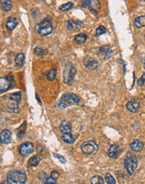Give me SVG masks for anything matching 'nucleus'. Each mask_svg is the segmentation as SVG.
I'll return each instance as SVG.
<instances>
[{
  "mask_svg": "<svg viewBox=\"0 0 145 184\" xmlns=\"http://www.w3.org/2000/svg\"><path fill=\"white\" fill-rule=\"evenodd\" d=\"M7 180L10 184H24L27 177L25 172L21 170H13L7 175Z\"/></svg>",
  "mask_w": 145,
  "mask_h": 184,
  "instance_id": "obj_1",
  "label": "nucleus"
},
{
  "mask_svg": "<svg viewBox=\"0 0 145 184\" xmlns=\"http://www.w3.org/2000/svg\"><path fill=\"white\" fill-rule=\"evenodd\" d=\"M35 31H37L41 36H47L52 33L53 28L50 18H45L43 21L37 24L35 26Z\"/></svg>",
  "mask_w": 145,
  "mask_h": 184,
  "instance_id": "obj_2",
  "label": "nucleus"
},
{
  "mask_svg": "<svg viewBox=\"0 0 145 184\" xmlns=\"http://www.w3.org/2000/svg\"><path fill=\"white\" fill-rule=\"evenodd\" d=\"M124 167L128 175H132L138 167V160L133 154L128 152L124 160Z\"/></svg>",
  "mask_w": 145,
  "mask_h": 184,
  "instance_id": "obj_3",
  "label": "nucleus"
},
{
  "mask_svg": "<svg viewBox=\"0 0 145 184\" xmlns=\"http://www.w3.org/2000/svg\"><path fill=\"white\" fill-rule=\"evenodd\" d=\"M75 74H76V70H75V67L71 64H68L66 66L64 72H63V80H64V82L68 85H72L73 81H74Z\"/></svg>",
  "mask_w": 145,
  "mask_h": 184,
  "instance_id": "obj_4",
  "label": "nucleus"
},
{
  "mask_svg": "<svg viewBox=\"0 0 145 184\" xmlns=\"http://www.w3.org/2000/svg\"><path fill=\"white\" fill-rule=\"evenodd\" d=\"M60 101L61 102L62 104H64V105L66 106V108L67 106L71 105H77L81 102V99L78 96H76L73 93H66L64 94L61 98Z\"/></svg>",
  "mask_w": 145,
  "mask_h": 184,
  "instance_id": "obj_5",
  "label": "nucleus"
},
{
  "mask_svg": "<svg viewBox=\"0 0 145 184\" xmlns=\"http://www.w3.org/2000/svg\"><path fill=\"white\" fill-rule=\"evenodd\" d=\"M81 151L86 155H92L97 151V145L94 141H86L81 145Z\"/></svg>",
  "mask_w": 145,
  "mask_h": 184,
  "instance_id": "obj_6",
  "label": "nucleus"
},
{
  "mask_svg": "<svg viewBox=\"0 0 145 184\" xmlns=\"http://www.w3.org/2000/svg\"><path fill=\"white\" fill-rule=\"evenodd\" d=\"M34 151V146L30 142H24L19 146V153L23 157H26Z\"/></svg>",
  "mask_w": 145,
  "mask_h": 184,
  "instance_id": "obj_7",
  "label": "nucleus"
},
{
  "mask_svg": "<svg viewBox=\"0 0 145 184\" xmlns=\"http://www.w3.org/2000/svg\"><path fill=\"white\" fill-rule=\"evenodd\" d=\"M126 107H127V109H128L130 112L136 113V112L138 111L140 105H139V102L137 101V100H135V99H131V100L127 103Z\"/></svg>",
  "mask_w": 145,
  "mask_h": 184,
  "instance_id": "obj_8",
  "label": "nucleus"
},
{
  "mask_svg": "<svg viewBox=\"0 0 145 184\" xmlns=\"http://www.w3.org/2000/svg\"><path fill=\"white\" fill-rule=\"evenodd\" d=\"M83 63L85 66H86L87 69H89V70H96L97 67H98V62H97L95 59L88 57V56L84 59Z\"/></svg>",
  "mask_w": 145,
  "mask_h": 184,
  "instance_id": "obj_9",
  "label": "nucleus"
},
{
  "mask_svg": "<svg viewBox=\"0 0 145 184\" xmlns=\"http://www.w3.org/2000/svg\"><path fill=\"white\" fill-rule=\"evenodd\" d=\"M121 153V149H120V146L118 145H112L109 149H108V152H107V154L109 156V158H118V156Z\"/></svg>",
  "mask_w": 145,
  "mask_h": 184,
  "instance_id": "obj_10",
  "label": "nucleus"
},
{
  "mask_svg": "<svg viewBox=\"0 0 145 184\" xmlns=\"http://www.w3.org/2000/svg\"><path fill=\"white\" fill-rule=\"evenodd\" d=\"M112 51L111 49L110 46L109 45H104V46H101L100 49H99V55L103 59H108L112 55Z\"/></svg>",
  "mask_w": 145,
  "mask_h": 184,
  "instance_id": "obj_11",
  "label": "nucleus"
},
{
  "mask_svg": "<svg viewBox=\"0 0 145 184\" xmlns=\"http://www.w3.org/2000/svg\"><path fill=\"white\" fill-rule=\"evenodd\" d=\"M11 132H9V130L4 129L1 132L0 134V141L1 144H9V142L11 141Z\"/></svg>",
  "mask_w": 145,
  "mask_h": 184,
  "instance_id": "obj_12",
  "label": "nucleus"
},
{
  "mask_svg": "<svg viewBox=\"0 0 145 184\" xmlns=\"http://www.w3.org/2000/svg\"><path fill=\"white\" fill-rule=\"evenodd\" d=\"M81 25H82V23L80 22V21H75V20H72V19L67 21V29L70 31L77 30Z\"/></svg>",
  "mask_w": 145,
  "mask_h": 184,
  "instance_id": "obj_13",
  "label": "nucleus"
},
{
  "mask_svg": "<svg viewBox=\"0 0 145 184\" xmlns=\"http://www.w3.org/2000/svg\"><path fill=\"white\" fill-rule=\"evenodd\" d=\"M10 81L7 78L1 77L0 78V89H1V93L8 91L10 87Z\"/></svg>",
  "mask_w": 145,
  "mask_h": 184,
  "instance_id": "obj_14",
  "label": "nucleus"
},
{
  "mask_svg": "<svg viewBox=\"0 0 145 184\" xmlns=\"http://www.w3.org/2000/svg\"><path fill=\"white\" fill-rule=\"evenodd\" d=\"M18 20L16 18L14 17H9L6 22V27L8 28L9 30H13L15 29V27L17 26Z\"/></svg>",
  "mask_w": 145,
  "mask_h": 184,
  "instance_id": "obj_15",
  "label": "nucleus"
},
{
  "mask_svg": "<svg viewBox=\"0 0 145 184\" xmlns=\"http://www.w3.org/2000/svg\"><path fill=\"white\" fill-rule=\"evenodd\" d=\"M130 147H131L132 151L138 152H140L141 150L143 149L144 144H143V142H141L140 141L135 140L133 141L132 143L130 144Z\"/></svg>",
  "mask_w": 145,
  "mask_h": 184,
  "instance_id": "obj_16",
  "label": "nucleus"
},
{
  "mask_svg": "<svg viewBox=\"0 0 145 184\" xmlns=\"http://www.w3.org/2000/svg\"><path fill=\"white\" fill-rule=\"evenodd\" d=\"M60 131L63 133H70L71 132V126L67 121H63L60 126Z\"/></svg>",
  "mask_w": 145,
  "mask_h": 184,
  "instance_id": "obj_17",
  "label": "nucleus"
},
{
  "mask_svg": "<svg viewBox=\"0 0 145 184\" xmlns=\"http://www.w3.org/2000/svg\"><path fill=\"white\" fill-rule=\"evenodd\" d=\"M7 109L10 112H13V113H17L19 110L18 108V103L15 102V101H12V102H9L7 104Z\"/></svg>",
  "mask_w": 145,
  "mask_h": 184,
  "instance_id": "obj_18",
  "label": "nucleus"
},
{
  "mask_svg": "<svg viewBox=\"0 0 145 184\" xmlns=\"http://www.w3.org/2000/svg\"><path fill=\"white\" fill-rule=\"evenodd\" d=\"M134 25L137 28H143L145 27V15L137 17L134 20Z\"/></svg>",
  "mask_w": 145,
  "mask_h": 184,
  "instance_id": "obj_19",
  "label": "nucleus"
},
{
  "mask_svg": "<svg viewBox=\"0 0 145 184\" xmlns=\"http://www.w3.org/2000/svg\"><path fill=\"white\" fill-rule=\"evenodd\" d=\"M87 35H85V34H79V35H76L74 39L75 42L77 44H84L87 41Z\"/></svg>",
  "mask_w": 145,
  "mask_h": 184,
  "instance_id": "obj_20",
  "label": "nucleus"
},
{
  "mask_svg": "<svg viewBox=\"0 0 145 184\" xmlns=\"http://www.w3.org/2000/svg\"><path fill=\"white\" fill-rule=\"evenodd\" d=\"M61 137L63 141L68 144H73L75 142V138L70 133H63Z\"/></svg>",
  "mask_w": 145,
  "mask_h": 184,
  "instance_id": "obj_21",
  "label": "nucleus"
},
{
  "mask_svg": "<svg viewBox=\"0 0 145 184\" xmlns=\"http://www.w3.org/2000/svg\"><path fill=\"white\" fill-rule=\"evenodd\" d=\"M24 54H18L17 56L15 57V63H16V66H19V67H22L24 64Z\"/></svg>",
  "mask_w": 145,
  "mask_h": 184,
  "instance_id": "obj_22",
  "label": "nucleus"
},
{
  "mask_svg": "<svg viewBox=\"0 0 145 184\" xmlns=\"http://www.w3.org/2000/svg\"><path fill=\"white\" fill-rule=\"evenodd\" d=\"M91 183L92 184H104V179L101 176H93L91 178Z\"/></svg>",
  "mask_w": 145,
  "mask_h": 184,
  "instance_id": "obj_23",
  "label": "nucleus"
},
{
  "mask_svg": "<svg viewBox=\"0 0 145 184\" xmlns=\"http://www.w3.org/2000/svg\"><path fill=\"white\" fill-rule=\"evenodd\" d=\"M1 6H2V9L4 11L8 12L12 9V3L10 1H2L1 2Z\"/></svg>",
  "mask_w": 145,
  "mask_h": 184,
  "instance_id": "obj_24",
  "label": "nucleus"
},
{
  "mask_svg": "<svg viewBox=\"0 0 145 184\" xmlns=\"http://www.w3.org/2000/svg\"><path fill=\"white\" fill-rule=\"evenodd\" d=\"M82 5L92 9V10H96L94 9V5H99V2L98 1H84L82 2Z\"/></svg>",
  "mask_w": 145,
  "mask_h": 184,
  "instance_id": "obj_25",
  "label": "nucleus"
},
{
  "mask_svg": "<svg viewBox=\"0 0 145 184\" xmlns=\"http://www.w3.org/2000/svg\"><path fill=\"white\" fill-rule=\"evenodd\" d=\"M9 99L13 101H15L17 103H19L21 101V93L20 92H16V93H12L9 96Z\"/></svg>",
  "mask_w": 145,
  "mask_h": 184,
  "instance_id": "obj_26",
  "label": "nucleus"
},
{
  "mask_svg": "<svg viewBox=\"0 0 145 184\" xmlns=\"http://www.w3.org/2000/svg\"><path fill=\"white\" fill-rule=\"evenodd\" d=\"M40 162V157H38V156H34L33 158L30 159V161H29V164H30V166L35 167V166H37Z\"/></svg>",
  "mask_w": 145,
  "mask_h": 184,
  "instance_id": "obj_27",
  "label": "nucleus"
},
{
  "mask_svg": "<svg viewBox=\"0 0 145 184\" xmlns=\"http://www.w3.org/2000/svg\"><path fill=\"white\" fill-rule=\"evenodd\" d=\"M47 78L50 80H54L56 77V70L55 69H51L47 72Z\"/></svg>",
  "mask_w": 145,
  "mask_h": 184,
  "instance_id": "obj_28",
  "label": "nucleus"
},
{
  "mask_svg": "<svg viewBox=\"0 0 145 184\" xmlns=\"http://www.w3.org/2000/svg\"><path fill=\"white\" fill-rule=\"evenodd\" d=\"M72 7H73V3L69 2V3H66L65 4L60 6L59 10H61V11H67V10H70Z\"/></svg>",
  "mask_w": 145,
  "mask_h": 184,
  "instance_id": "obj_29",
  "label": "nucleus"
},
{
  "mask_svg": "<svg viewBox=\"0 0 145 184\" xmlns=\"http://www.w3.org/2000/svg\"><path fill=\"white\" fill-rule=\"evenodd\" d=\"M105 180L107 184H116V181H115L114 177L111 175L110 173H107L106 174Z\"/></svg>",
  "mask_w": 145,
  "mask_h": 184,
  "instance_id": "obj_30",
  "label": "nucleus"
},
{
  "mask_svg": "<svg viewBox=\"0 0 145 184\" xmlns=\"http://www.w3.org/2000/svg\"><path fill=\"white\" fill-rule=\"evenodd\" d=\"M35 54L37 55V56H43L45 54V51L42 48L40 47H36L35 48V50H34Z\"/></svg>",
  "mask_w": 145,
  "mask_h": 184,
  "instance_id": "obj_31",
  "label": "nucleus"
},
{
  "mask_svg": "<svg viewBox=\"0 0 145 184\" xmlns=\"http://www.w3.org/2000/svg\"><path fill=\"white\" fill-rule=\"evenodd\" d=\"M106 33V28L104 26H99L96 30V35L97 36H100V35H103Z\"/></svg>",
  "mask_w": 145,
  "mask_h": 184,
  "instance_id": "obj_32",
  "label": "nucleus"
},
{
  "mask_svg": "<svg viewBox=\"0 0 145 184\" xmlns=\"http://www.w3.org/2000/svg\"><path fill=\"white\" fill-rule=\"evenodd\" d=\"M44 184H56V180L55 179V178H53L52 177H47L44 181Z\"/></svg>",
  "mask_w": 145,
  "mask_h": 184,
  "instance_id": "obj_33",
  "label": "nucleus"
},
{
  "mask_svg": "<svg viewBox=\"0 0 145 184\" xmlns=\"http://www.w3.org/2000/svg\"><path fill=\"white\" fill-rule=\"evenodd\" d=\"M54 156L57 158V159H59V160L61 161V162H62V163H66V158H64V157H62V156H61V155H59V154H56V153H54Z\"/></svg>",
  "mask_w": 145,
  "mask_h": 184,
  "instance_id": "obj_34",
  "label": "nucleus"
},
{
  "mask_svg": "<svg viewBox=\"0 0 145 184\" xmlns=\"http://www.w3.org/2000/svg\"><path fill=\"white\" fill-rule=\"evenodd\" d=\"M144 81H145V74H144V75H142V77H141L140 79L138 80V85L139 86H142V85L144 84Z\"/></svg>",
  "mask_w": 145,
  "mask_h": 184,
  "instance_id": "obj_35",
  "label": "nucleus"
},
{
  "mask_svg": "<svg viewBox=\"0 0 145 184\" xmlns=\"http://www.w3.org/2000/svg\"><path fill=\"white\" fill-rule=\"evenodd\" d=\"M59 173H58L56 171H53L52 172H51V177H52L53 178H55V179L56 180L59 177Z\"/></svg>",
  "mask_w": 145,
  "mask_h": 184,
  "instance_id": "obj_36",
  "label": "nucleus"
},
{
  "mask_svg": "<svg viewBox=\"0 0 145 184\" xmlns=\"http://www.w3.org/2000/svg\"><path fill=\"white\" fill-rule=\"evenodd\" d=\"M142 62H143V64L145 66V55L144 56V57L142 58Z\"/></svg>",
  "mask_w": 145,
  "mask_h": 184,
  "instance_id": "obj_37",
  "label": "nucleus"
},
{
  "mask_svg": "<svg viewBox=\"0 0 145 184\" xmlns=\"http://www.w3.org/2000/svg\"><path fill=\"white\" fill-rule=\"evenodd\" d=\"M1 184H7V183H6L5 182H4V183H1Z\"/></svg>",
  "mask_w": 145,
  "mask_h": 184,
  "instance_id": "obj_38",
  "label": "nucleus"
}]
</instances>
